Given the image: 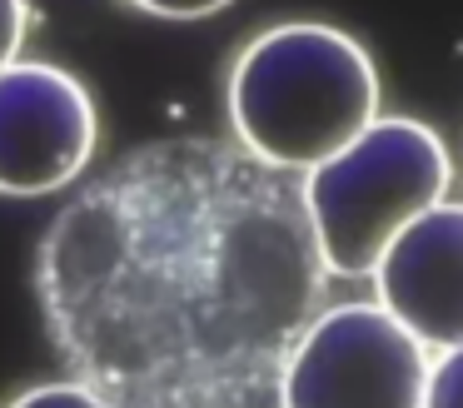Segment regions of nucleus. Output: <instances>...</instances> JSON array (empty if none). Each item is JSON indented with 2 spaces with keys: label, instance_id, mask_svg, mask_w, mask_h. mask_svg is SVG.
Wrapping results in <instances>:
<instances>
[{
  "label": "nucleus",
  "instance_id": "obj_1",
  "mask_svg": "<svg viewBox=\"0 0 463 408\" xmlns=\"http://www.w3.org/2000/svg\"><path fill=\"white\" fill-rule=\"evenodd\" d=\"M379 119V70L354 35L289 20L240 50L230 70V125L250 155L314 169Z\"/></svg>",
  "mask_w": 463,
  "mask_h": 408
},
{
  "label": "nucleus",
  "instance_id": "obj_2",
  "mask_svg": "<svg viewBox=\"0 0 463 408\" xmlns=\"http://www.w3.org/2000/svg\"><path fill=\"white\" fill-rule=\"evenodd\" d=\"M453 185V159L423 119L379 115L304 179V209L329 274L369 279L389 239Z\"/></svg>",
  "mask_w": 463,
  "mask_h": 408
},
{
  "label": "nucleus",
  "instance_id": "obj_3",
  "mask_svg": "<svg viewBox=\"0 0 463 408\" xmlns=\"http://www.w3.org/2000/svg\"><path fill=\"white\" fill-rule=\"evenodd\" d=\"M429 348L379 304H339L309 324L279 378V408H423Z\"/></svg>",
  "mask_w": 463,
  "mask_h": 408
},
{
  "label": "nucleus",
  "instance_id": "obj_4",
  "mask_svg": "<svg viewBox=\"0 0 463 408\" xmlns=\"http://www.w3.org/2000/svg\"><path fill=\"white\" fill-rule=\"evenodd\" d=\"M100 139L95 100L51 60H11L0 70V195H55L85 175Z\"/></svg>",
  "mask_w": 463,
  "mask_h": 408
},
{
  "label": "nucleus",
  "instance_id": "obj_5",
  "mask_svg": "<svg viewBox=\"0 0 463 408\" xmlns=\"http://www.w3.org/2000/svg\"><path fill=\"white\" fill-rule=\"evenodd\" d=\"M373 304L423 348H463V204H429L373 264Z\"/></svg>",
  "mask_w": 463,
  "mask_h": 408
},
{
  "label": "nucleus",
  "instance_id": "obj_6",
  "mask_svg": "<svg viewBox=\"0 0 463 408\" xmlns=\"http://www.w3.org/2000/svg\"><path fill=\"white\" fill-rule=\"evenodd\" d=\"M423 408H463V348H443L429 364Z\"/></svg>",
  "mask_w": 463,
  "mask_h": 408
},
{
  "label": "nucleus",
  "instance_id": "obj_7",
  "mask_svg": "<svg viewBox=\"0 0 463 408\" xmlns=\"http://www.w3.org/2000/svg\"><path fill=\"white\" fill-rule=\"evenodd\" d=\"M5 408H115V403H105V398L85 384H41V388H25V394Z\"/></svg>",
  "mask_w": 463,
  "mask_h": 408
},
{
  "label": "nucleus",
  "instance_id": "obj_8",
  "mask_svg": "<svg viewBox=\"0 0 463 408\" xmlns=\"http://www.w3.org/2000/svg\"><path fill=\"white\" fill-rule=\"evenodd\" d=\"M25 30H31V5L25 0H0V70L21 60Z\"/></svg>",
  "mask_w": 463,
  "mask_h": 408
},
{
  "label": "nucleus",
  "instance_id": "obj_9",
  "mask_svg": "<svg viewBox=\"0 0 463 408\" xmlns=\"http://www.w3.org/2000/svg\"><path fill=\"white\" fill-rule=\"evenodd\" d=\"M130 5H140L145 15H160V20H204V15H220L234 0H130Z\"/></svg>",
  "mask_w": 463,
  "mask_h": 408
}]
</instances>
